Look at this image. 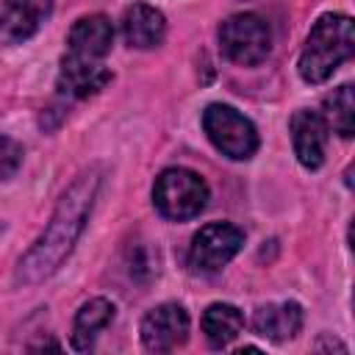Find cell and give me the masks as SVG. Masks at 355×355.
I'll return each instance as SVG.
<instances>
[{
    "instance_id": "obj_1",
    "label": "cell",
    "mask_w": 355,
    "mask_h": 355,
    "mask_svg": "<svg viewBox=\"0 0 355 355\" xmlns=\"http://www.w3.org/2000/svg\"><path fill=\"white\" fill-rule=\"evenodd\" d=\"M100 183H103V169L100 166L83 169L72 180V186L61 194V200H58L44 233L36 239V244L19 261L17 275H14L17 283H22V286L42 283L44 277H50L64 263V258L72 252L78 236L86 227V219H89L92 205H94V197L100 191Z\"/></svg>"
},
{
    "instance_id": "obj_2",
    "label": "cell",
    "mask_w": 355,
    "mask_h": 355,
    "mask_svg": "<svg viewBox=\"0 0 355 355\" xmlns=\"http://www.w3.org/2000/svg\"><path fill=\"white\" fill-rule=\"evenodd\" d=\"M355 53V28L347 14H324L311 28L300 53V75L308 83L327 80Z\"/></svg>"
},
{
    "instance_id": "obj_3",
    "label": "cell",
    "mask_w": 355,
    "mask_h": 355,
    "mask_svg": "<svg viewBox=\"0 0 355 355\" xmlns=\"http://www.w3.org/2000/svg\"><path fill=\"white\" fill-rule=\"evenodd\" d=\"M153 202H155L161 216L183 222V219L197 216L205 208L208 186L197 172L183 169V166H172V169H164L155 178Z\"/></svg>"
},
{
    "instance_id": "obj_4",
    "label": "cell",
    "mask_w": 355,
    "mask_h": 355,
    "mask_svg": "<svg viewBox=\"0 0 355 355\" xmlns=\"http://www.w3.org/2000/svg\"><path fill=\"white\" fill-rule=\"evenodd\" d=\"M202 130L208 133L211 144L233 161H244L258 150V133L252 122L230 105H208L202 111Z\"/></svg>"
},
{
    "instance_id": "obj_5",
    "label": "cell",
    "mask_w": 355,
    "mask_h": 355,
    "mask_svg": "<svg viewBox=\"0 0 355 355\" xmlns=\"http://www.w3.org/2000/svg\"><path fill=\"white\" fill-rule=\"evenodd\" d=\"M222 53L239 67H255L269 55L272 31L258 14H236L219 25Z\"/></svg>"
},
{
    "instance_id": "obj_6",
    "label": "cell",
    "mask_w": 355,
    "mask_h": 355,
    "mask_svg": "<svg viewBox=\"0 0 355 355\" xmlns=\"http://www.w3.org/2000/svg\"><path fill=\"white\" fill-rule=\"evenodd\" d=\"M244 244V233L230 222H211L200 227V233L191 239L189 263L197 272H216L222 269Z\"/></svg>"
},
{
    "instance_id": "obj_7",
    "label": "cell",
    "mask_w": 355,
    "mask_h": 355,
    "mask_svg": "<svg viewBox=\"0 0 355 355\" xmlns=\"http://www.w3.org/2000/svg\"><path fill=\"white\" fill-rule=\"evenodd\" d=\"M186 338H189V313L175 302H164L141 319V344L150 352H169L180 347Z\"/></svg>"
},
{
    "instance_id": "obj_8",
    "label": "cell",
    "mask_w": 355,
    "mask_h": 355,
    "mask_svg": "<svg viewBox=\"0 0 355 355\" xmlns=\"http://www.w3.org/2000/svg\"><path fill=\"white\" fill-rule=\"evenodd\" d=\"M291 128V141H294V155L305 169H319L324 161V147H327V122L319 111H297L288 122Z\"/></svg>"
},
{
    "instance_id": "obj_9",
    "label": "cell",
    "mask_w": 355,
    "mask_h": 355,
    "mask_svg": "<svg viewBox=\"0 0 355 355\" xmlns=\"http://www.w3.org/2000/svg\"><path fill=\"white\" fill-rule=\"evenodd\" d=\"M53 0H3L0 3V39L3 42H25L39 25L50 17Z\"/></svg>"
},
{
    "instance_id": "obj_10",
    "label": "cell",
    "mask_w": 355,
    "mask_h": 355,
    "mask_svg": "<svg viewBox=\"0 0 355 355\" xmlns=\"http://www.w3.org/2000/svg\"><path fill=\"white\" fill-rule=\"evenodd\" d=\"M67 44H69L67 55L86 58V61H103L111 53V44H114V25L103 14L80 17L69 31Z\"/></svg>"
},
{
    "instance_id": "obj_11",
    "label": "cell",
    "mask_w": 355,
    "mask_h": 355,
    "mask_svg": "<svg viewBox=\"0 0 355 355\" xmlns=\"http://www.w3.org/2000/svg\"><path fill=\"white\" fill-rule=\"evenodd\" d=\"M111 80V72L103 67V61H86L75 55H64L61 72H58V89L67 97H89L97 94Z\"/></svg>"
},
{
    "instance_id": "obj_12",
    "label": "cell",
    "mask_w": 355,
    "mask_h": 355,
    "mask_svg": "<svg viewBox=\"0 0 355 355\" xmlns=\"http://www.w3.org/2000/svg\"><path fill=\"white\" fill-rule=\"evenodd\" d=\"M164 33H166V19L153 6L136 3L122 17V36L130 47H139V50L158 47L164 42Z\"/></svg>"
},
{
    "instance_id": "obj_13",
    "label": "cell",
    "mask_w": 355,
    "mask_h": 355,
    "mask_svg": "<svg viewBox=\"0 0 355 355\" xmlns=\"http://www.w3.org/2000/svg\"><path fill=\"white\" fill-rule=\"evenodd\" d=\"M302 327V308L297 302H272L261 305L252 316V330L275 344L288 341Z\"/></svg>"
},
{
    "instance_id": "obj_14",
    "label": "cell",
    "mask_w": 355,
    "mask_h": 355,
    "mask_svg": "<svg viewBox=\"0 0 355 355\" xmlns=\"http://www.w3.org/2000/svg\"><path fill=\"white\" fill-rule=\"evenodd\" d=\"M111 319H114V305L108 300H103V297L89 300L78 311V316H75V324H72V347L80 349V352L92 349L97 333L105 330L111 324Z\"/></svg>"
},
{
    "instance_id": "obj_15",
    "label": "cell",
    "mask_w": 355,
    "mask_h": 355,
    "mask_svg": "<svg viewBox=\"0 0 355 355\" xmlns=\"http://www.w3.org/2000/svg\"><path fill=\"white\" fill-rule=\"evenodd\" d=\"M244 327V316L236 305H227V302H214L205 313H202V333L208 338V344L214 349H222L227 347Z\"/></svg>"
},
{
    "instance_id": "obj_16",
    "label": "cell",
    "mask_w": 355,
    "mask_h": 355,
    "mask_svg": "<svg viewBox=\"0 0 355 355\" xmlns=\"http://www.w3.org/2000/svg\"><path fill=\"white\" fill-rule=\"evenodd\" d=\"M324 122L341 139H349L355 133V100H352V86L349 83H344V86L333 89V94H327V100H324Z\"/></svg>"
},
{
    "instance_id": "obj_17",
    "label": "cell",
    "mask_w": 355,
    "mask_h": 355,
    "mask_svg": "<svg viewBox=\"0 0 355 355\" xmlns=\"http://www.w3.org/2000/svg\"><path fill=\"white\" fill-rule=\"evenodd\" d=\"M22 164V147L8 139V136H0V180H8Z\"/></svg>"
}]
</instances>
